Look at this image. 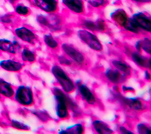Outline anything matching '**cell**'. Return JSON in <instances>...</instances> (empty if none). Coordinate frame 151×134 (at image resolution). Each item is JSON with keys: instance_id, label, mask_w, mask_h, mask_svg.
I'll return each mask as SVG.
<instances>
[{"instance_id": "16", "label": "cell", "mask_w": 151, "mask_h": 134, "mask_svg": "<svg viewBox=\"0 0 151 134\" xmlns=\"http://www.w3.org/2000/svg\"><path fill=\"white\" fill-rule=\"evenodd\" d=\"M15 94L11 85L3 79H0V94L11 98Z\"/></svg>"}, {"instance_id": "29", "label": "cell", "mask_w": 151, "mask_h": 134, "mask_svg": "<svg viewBox=\"0 0 151 134\" xmlns=\"http://www.w3.org/2000/svg\"><path fill=\"white\" fill-rule=\"evenodd\" d=\"M138 132L139 133L149 134L150 133V128L144 124H139L137 126Z\"/></svg>"}, {"instance_id": "2", "label": "cell", "mask_w": 151, "mask_h": 134, "mask_svg": "<svg viewBox=\"0 0 151 134\" xmlns=\"http://www.w3.org/2000/svg\"><path fill=\"white\" fill-rule=\"evenodd\" d=\"M53 91L56 101V111L57 115L60 118H65L68 117V113L67 104L69 102L66 95L58 88H55Z\"/></svg>"}, {"instance_id": "34", "label": "cell", "mask_w": 151, "mask_h": 134, "mask_svg": "<svg viewBox=\"0 0 151 134\" xmlns=\"http://www.w3.org/2000/svg\"><path fill=\"white\" fill-rule=\"evenodd\" d=\"M120 132H121L122 133H127V134H129V133L132 134V133H133L132 132H131L130 130L127 129L125 128H124L123 126H121V127L120 128Z\"/></svg>"}, {"instance_id": "27", "label": "cell", "mask_w": 151, "mask_h": 134, "mask_svg": "<svg viewBox=\"0 0 151 134\" xmlns=\"http://www.w3.org/2000/svg\"><path fill=\"white\" fill-rule=\"evenodd\" d=\"M150 40L149 38H145L141 41V47L142 49L148 54L151 53Z\"/></svg>"}, {"instance_id": "25", "label": "cell", "mask_w": 151, "mask_h": 134, "mask_svg": "<svg viewBox=\"0 0 151 134\" xmlns=\"http://www.w3.org/2000/svg\"><path fill=\"white\" fill-rule=\"evenodd\" d=\"M44 42L45 44L52 48H55L58 47V42L53 38V36L50 34H45L44 37Z\"/></svg>"}, {"instance_id": "15", "label": "cell", "mask_w": 151, "mask_h": 134, "mask_svg": "<svg viewBox=\"0 0 151 134\" xmlns=\"http://www.w3.org/2000/svg\"><path fill=\"white\" fill-rule=\"evenodd\" d=\"M84 26L92 31H104L105 30V23L102 19H99L96 22L86 20L83 22Z\"/></svg>"}, {"instance_id": "6", "label": "cell", "mask_w": 151, "mask_h": 134, "mask_svg": "<svg viewBox=\"0 0 151 134\" xmlns=\"http://www.w3.org/2000/svg\"><path fill=\"white\" fill-rule=\"evenodd\" d=\"M132 19L137 26L140 29H142L147 32H150L151 22L150 18L145 14L139 12L133 15Z\"/></svg>"}, {"instance_id": "36", "label": "cell", "mask_w": 151, "mask_h": 134, "mask_svg": "<svg viewBox=\"0 0 151 134\" xmlns=\"http://www.w3.org/2000/svg\"><path fill=\"white\" fill-rule=\"evenodd\" d=\"M134 1L138 2V3H149L150 1V0H132Z\"/></svg>"}, {"instance_id": "26", "label": "cell", "mask_w": 151, "mask_h": 134, "mask_svg": "<svg viewBox=\"0 0 151 134\" xmlns=\"http://www.w3.org/2000/svg\"><path fill=\"white\" fill-rule=\"evenodd\" d=\"M15 12L21 16H26L29 14L30 9L23 4H17L15 7Z\"/></svg>"}, {"instance_id": "31", "label": "cell", "mask_w": 151, "mask_h": 134, "mask_svg": "<svg viewBox=\"0 0 151 134\" xmlns=\"http://www.w3.org/2000/svg\"><path fill=\"white\" fill-rule=\"evenodd\" d=\"M12 21V15H9V14L0 15V21L3 23L9 24V23L11 22Z\"/></svg>"}, {"instance_id": "32", "label": "cell", "mask_w": 151, "mask_h": 134, "mask_svg": "<svg viewBox=\"0 0 151 134\" xmlns=\"http://www.w3.org/2000/svg\"><path fill=\"white\" fill-rule=\"evenodd\" d=\"M33 113L36 115L37 117H38L42 121H45L48 120V117L47 114H45L44 112L42 111H36V112H33Z\"/></svg>"}, {"instance_id": "5", "label": "cell", "mask_w": 151, "mask_h": 134, "mask_svg": "<svg viewBox=\"0 0 151 134\" xmlns=\"http://www.w3.org/2000/svg\"><path fill=\"white\" fill-rule=\"evenodd\" d=\"M36 20L41 25L45 26L50 28L52 30H57L60 28V24L61 23L60 19L58 16L52 15L45 16L39 15L36 17Z\"/></svg>"}, {"instance_id": "4", "label": "cell", "mask_w": 151, "mask_h": 134, "mask_svg": "<svg viewBox=\"0 0 151 134\" xmlns=\"http://www.w3.org/2000/svg\"><path fill=\"white\" fill-rule=\"evenodd\" d=\"M15 99L22 105H30L33 103V94L31 89L25 86L19 87L15 95Z\"/></svg>"}, {"instance_id": "37", "label": "cell", "mask_w": 151, "mask_h": 134, "mask_svg": "<svg viewBox=\"0 0 151 134\" xmlns=\"http://www.w3.org/2000/svg\"><path fill=\"white\" fill-rule=\"evenodd\" d=\"M123 91H134V89L132 88H129V87H123Z\"/></svg>"}, {"instance_id": "1", "label": "cell", "mask_w": 151, "mask_h": 134, "mask_svg": "<svg viewBox=\"0 0 151 134\" xmlns=\"http://www.w3.org/2000/svg\"><path fill=\"white\" fill-rule=\"evenodd\" d=\"M52 72L66 92H70L74 90V85L73 81L60 67L57 65L53 66L52 68Z\"/></svg>"}, {"instance_id": "3", "label": "cell", "mask_w": 151, "mask_h": 134, "mask_svg": "<svg viewBox=\"0 0 151 134\" xmlns=\"http://www.w3.org/2000/svg\"><path fill=\"white\" fill-rule=\"evenodd\" d=\"M78 34L79 38L93 50L96 51L102 50V44H100L97 36L94 34L85 30H79Z\"/></svg>"}, {"instance_id": "14", "label": "cell", "mask_w": 151, "mask_h": 134, "mask_svg": "<svg viewBox=\"0 0 151 134\" xmlns=\"http://www.w3.org/2000/svg\"><path fill=\"white\" fill-rule=\"evenodd\" d=\"M111 18L120 26H123L128 19L127 13L121 9H117L113 11L111 14Z\"/></svg>"}, {"instance_id": "39", "label": "cell", "mask_w": 151, "mask_h": 134, "mask_svg": "<svg viewBox=\"0 0 151 134\" xmlns=\"http://www.w3.org/2000/svg\"><path fill=\"white\" fill-rule=\"evenodd\" d=\"M17 1V0H9V1L12 4H14Z\"/></svg>"}, {"instance_id": "8", "label": "cell", "mask_w": 151, "mask_h": 134, "mask_svg": "<svg viewBox=\"0 0 151 134\" xmlns=\"http://www.w3.org/2000/svg\"><path fill=\"white\" fill-rule=\"evenodd\" d=\"M15 33L18 38L28 43H33L36 39L35 33L25 27L17 28L15 30Z\"/></svg>"}, {"instance_id": "18", "label": "cell", "mask_w": 151, "mask_h": 134, "mask_svg": "<svg viewBox=\"0 0 151 134\" xmlns=\"http://www.w3.org/2000/svg\"><path fill=\"white\" fill-rule=\"evenodd\" d=\"M93 126L95 130L99 133L108 134L112 133V130L108 127V126L104 122L100 120H95L93 122Z\"/></svg>"}, {"instance_id": "23", "label": "cell", "mask_w": 151, "mask_h": 134, "mask_svg": "<svg viewBox=\"0 0 151 134\" xmlns=\"http://www.w3.org/2000/svg\"><path fill=\"white\" fill-rule=\"evenodd\" d=\"M83 132V128L81 124H76L67 128L65 130H62L59 132V133H67V134H76L82 133Z\"/></svg>"}, {"instance_id": "12", "label": "cell", "mask_w": 151, "mask_h": 134, "mask_svg": "<svg viewBox=\"0 0 151 134\" xmlns=\"http://www.w3.org/2000/svg\"><path fill=\"white\" fill-rule=\"evenodd\" d=\"M0 67L3 69L12 72L19 71L22 68V64L13 60H4L0 61Z\"/></svg>"}, {"instance_id": "35", "label": "cell", "mask_w": 151, "mask_h": 134, "mask_svg": "<svg viewBox=\"0 0 151 134\" xmlns=\"http://www.w3.org/2000/svg\"><path fill=\"white\" fill-rule=\"evenodd\" d=\"M135 47L137 49V50L138 52H140L141 49H142V47H141V41H138L136 42L135 44Z\"/></svg>"}, {"instance_id": "9", "label": "cell", "mask_w": 151, "mask_h": 134, "mask_svg": "<svg viewBox=\"0 0 151 134\" xmlns=\"http://www.w3.org/2000/svg\"><path fill=\"white\" fill-rule=\"evenodd\" d=\"M20 48L21 46L17 41H11L6 39H0V50L8 53L15 54L17 50Z\"/></svg>"}, {"instance_id": "19", "label": "cell", "mask_w": 151, "mask_h": 134, "mask_svg": "<svg viewBox=\"0 0 151 134\" xmlns=\"http://www.w3.org/2000/svg\"><path fill=\"white\" fill-rule=\"evenodd\" d=\"M105 75L109 80L114 83H120L122 80L120 73L116 70L108 69L105 72Z\"/></svg>"}, {"instance_id": "7", "label": "cell", "mask_w": 151, "mask_h": 134, "mask_svg": "<svg viewBox=\"0 0 151 134\" xmlns=\"http://www.w3.org/2000/svg\"><path fill=\"white\" fill-rule=\"evenodd\" d=\"M33 2L37 7L48 13L55 12L58 9L56 0H33Z\"/></svg>"}, {"instance_id": "17", "label": "cell", "mask_w": 151, "mask_h": 134, "mask_svg": "<svg viewBox=\"0 0 151 134\" xmlns=\"http://www.w3.org/2000/svg\"><path fill=\"white\" fill-rule=\"evenodd\" d=\"M134 62L138 65L143 68H150V59L145 58L137 53H134L132 56Z\"/></svg>"}, {"instance_id": "24", "label": "cell", "mask_w": 151, "mask_h": 134, "mask_svg": "<svg viewBox=\"0 0 151 134\" xmlns=\"http://www.w3.org/2000/svg\"><path fill=\"white\" fill-rule=\"evenodd\" d=\"M21 57L24 61L26 62H34L35 60V54L33 53V52L27 49V48H24L21 54Z\"/></svg>"}, {"instance_id": "21", "label": "cell", "mask_w": 151, "mask_h": 134, "mask_svg": "<svg viewBox=\"0 0 151 134\" xmlns=\"http://www.w3.org/2000/svg\"><path fill=\"white\" fill-rule=\"evenodd\" d=\"M112 65L120 71L123 72L125 75L128 76L131 75V67L125 62L119 61V60H114L112 61Z\"/></svg>"}, {"instance_id": "13", "label": "cell", "mask_w": 151, "mask_h": 134, "mask_svg": "<svg viewBox=\"0 0 151 134\" xmlns=\"http://www.w3.org/2000/svg\"><path fill=\"white\" fill-rule=\"evenodd\" d=\"M79 92L82 97V98L89 104L93 105L96 102L95 97L91 91V90L88 88L86 85L80 84L78 86Z\"/></svg>"}, {"instance_id": "11", "label": "cell", "mask_w": 151, "mask_h": 134, "mask_svg": "<svg viewBox=\"0 0 151 134\" xmlns=\"http://www.w3.org/2000/svg\"><path fill=\"white\" fill-rule=\"evenodd\" d=\"M62 3L75 13L82 14L83 12V3L82 0H62Z\"/></svg>"}, {"instance_id": "10", "label": "cell", "mask_w": 151, "mask_h": 134, "mask_svg": "<svg viewBox=\"0 0 151 134\" xmlns=\"http://www.w3.org/2000/svg\"><path fill=\"white\" fill-rule=\"evenodd\" d=\"M62 47L65 53H67V55L69 56L72 59L75 60L76 62L78 63H82L83 62V56L73 47L67 44H64Z\"/></svg>"}, {"instance_id": "22", "label": "cell", "mask_w": 151, "mask_h": 134, "mask_svg": "<svg viewBox=\"0 0 151 134\" xmlns=\"http://www.w3.org/2000/svg\"><path fill=\"white\" fill-rule=\"evenodd\" d=\"M123 27L127 30L134 33H139L140 32V28L137 26L132 18L128 19L127 22L123 26Z\"/></svg>"}, {"instance_id": "20", "label": "cell", "mask_w": 151, "mask_h": 134, "mask_svg": "<svg viewBox=\"0 0 151 134\" xmlns=\"http://www.w3.org/2000/svg\"><path fill=\"white\" fill-rule=\"evenodd\" d=\"M123 100L126 104L135 110L140 111L143 107L142 102L137 99L123 98Z\"/></svg>"}, {"instance_id": "30", "label": "cell", "mask_w": 151, "mask_h": 134, "mask_svg": "<svg viewBox=\"0 0 151 134\" xmlns=\"http://www.w3.org/2000/svg\"><path fill=\"white\" fill-rule=\"evenodd\" d=\"M91 6L94 7H99L104 4L105 0H86Z\"/></svg>"}, {"instance_id": "33", "label": "cell", "mask_w": 151, "mask_h": 134, "mask_svg": "<svg viewBox=\"0 0 151 134\" xmlns=\"http://www.w3.org/2000/svg\"><path fill=\"white\" fill-rule=\"evenodd\" d=\"M59 62L60 64H64V65H70L71 64V62L70 61V60L67 59L64 56H60V57H59Z\"/></svg>"}, {"instance_id": "38", "label": "cell", "mask_w": 151, "mask_h": 134, "mask_svg": "<svg viewBox=\"0 0 151 134\" xmlns=\"http://www.w3.org/2000/svg\"><path fill=\"white\" fill-rule=\"evenodd\" d=\"M150 75L149 74V72L147 71H145V78L147 79V80H150Z\"/></svg>"}, {"instance_id": "40", "label": "cell", "mask_w": 151, "mask_h": 134, "mask_svg": "<svg viewBox=\"0 0 151 134\" xmlns=\"http://www.w3.org/2000/svg\"><path fill=\"white\" fill-rule=\"evenodd\" d=\"M1 94H0V99H1Z\"/></svg>"}, {"instance_id": "28", "label": "cell", "mask_w": 151, "mask_h": 134, "mask_svg": "<svg viewBox=\"0 0 151 134\" xmlns=\"http://www.w3.org/2000/svg\"><path fill=\"white\" fill-rule=\"evenodd\" d=\"M12 125L13 126V127L20 129V130H29L30 128L29 126L25 125L22 123L19 122V121H16V120H12Z\"/></svg>"}]
</instances>
